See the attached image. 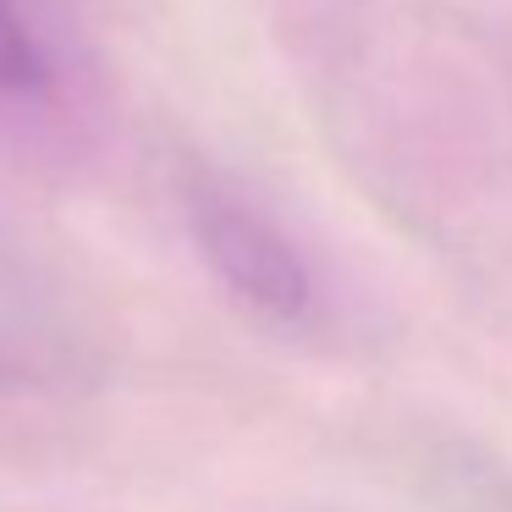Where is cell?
I'll list each match as a JSON object with an SVG mask.
<instances>
[{
	"mask_svg": "<svg viewBox=\"0 0 512 512\" xmlns=\"http://www.w3.org/2000/svg\"><path fill=\"white\" fill-rule=\"evenodd\" d=\"M188 226H193V243H199L210 276L243 309L265 314V320H298L309 309V270H303L298 248L259 210H248L243 199L193 193Z\"/></svg>",
	"mask_w": 512,
	"mask_h": 512,
	"instance_id": "7a4b0ae2",
	"label": "cell"
},
{
	"mask_svg": "<svg viewBox=\"0 0 512 512\" xmlns=\"http://www.w3.org/2000/svg\"><path fill=\"white\" fill-rule=\"evenodd\" d=\"M78 303L56 270L0 226V391L56 386L83 364Z\"/></svg>",
	"mask_w": 512,
	"mask_h": 512,
	"instance_id": "6da1fadb",
	"label": "cell"
},
{
	"mask_svg": "<svg viewBox=\"0 0 512 512\" xmlns=\"http://www.w3.org/2000/svg\"><path fill=\"white\" fill-rule=\"evenodd\" d=\"M45 83H50L45 45H39V34L28 28V17L12 0H0V94L23 100V94H39Z\"/></svg>",
	"mask_w": 512,
	"mask_h": 512,
	"instance_id": "3957f363",
	"label": "cell"
}]
</instances>
